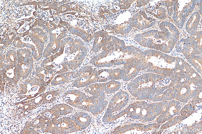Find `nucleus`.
Returning <instances> with one entry per match:
<instances>
[{
	"mask_svg": "<svg viewBox=\"0 0 202 134\" xmlns=\"http://www.w3.org/2000/svg\"><path fill=\"white\" fill-rule=\"evenodd\" d=\"M80 131L85 129L89 125L91 119L89 115L86 113L77 112L71 118Z\"/></svg>",
	"mask_w": 202,
	"mask_h": 134,
	"instance_id": "nucleus-7",
	"label": "nucleus"
},
{
	"mask_svg": "<svg viewBox=\"0 0 202 134\" xmlns=\"http://www.w3.org/2000/svg\"><path fill=\"white\" fill-rule=\"evenodd\" d=\"M73 110V108L65 104H60L56 105L53 108L46 110L47 111H53V114L56 115H66L71 112Z\"/></svg>",
	"mask_w": 202,
	"mask_h": 134,
	"instance_id": "nucleus-9",
	"label": "nucleus"
},
{
	"mask_svg": "<svg viewBox=\"0 0 202 134\" xmlns=\"http://www.w3.org/2000/svg\"><path fill=\"white\" fill-rule=\"evenodd\" d=\"M29 123V122H28V121H27V122H26V123Z\"/></svg>",
	"mask_w": 202,
	"mask_h": 134,
	"instance_id": "nucleus-12",
	"label": "nucleus"
},
{
	"mask_svg": "<svg viewBox=\"0 0 202 134\" xmlns=\"http://www.w3.org/2000/svg\"><path fill=\"white\" fill-rule=\"evenodd\" d=\"M108 102L99 97L86 95L79 108L87 110L94 115L100 114L106 107Z\"/></svg>",
	"mask_w": 202,
	"mask_h": 134,
	"instance_id": "nucleus-3",
	"label": "nucleus"
},
{
	"mask_svg": "<svg viewBox=\"0 0 202 134\" xmlns=\"http://www.w3.org/2000/svg\"><path fill=\"white\" fill-rule=\"evenodd\" d=\"M105 83L91 84L84 89L85 92L93 96L104 99Z\"/></svg>",
	"mask_w": 202,
	"mask_h": 134,
	"instance_id": "nucleus-8",
	"label": "nucleus"
},
{
	"mask_svg": "<svg viewBox=\"0 0 202 134\" xmlns=\"http://www.w3.org/2000/svg\"><path fill=\"white\" fill-rule=\"evenodd\" d=\"M76 78L72 83L76 87H85L99 82L98 71L91 66L85 67L78 71L73 78Z\"/></svg>",
	"mask_w": 202,
	"mask_h": 134,
	"instance_id": "nucleus-2",
	"label": "nucleus"
},
{
	"mask_svg": "<svg viewBox=\"0 0 202 134\" xmlns=\"http://www.w3.org/2000/svg\"><path fill=\"white\" fill-rule=\"evenodd\" d=\"M155 75L151 74L144 75L135 80L127 87L128 90L133 96L139 99L150 98Z\"/></svg>",
	"mask_w": 202,
	"mask_h": 134,
	"instance_id": "nucleus-1",
	"label": "nucleus"
},
{
	"mask_svg": "<svg viewBox=\"0 0 202 134\" xmlns=\"http://www.w3.org/2000/svg\"><path fill=\"white\" fill-rule=\"evenodd\" d=\"M66 94L69 95V98L66 100L67 102L73 107L78 108L83 101L86 96L84 93L74 90L67 91Z\"/></svg>",
	"mask_w": 202,
	"mask_h": 134,
	"instance_id": "nucleus-6",
	"label": "nucleus"
},
{
	"mask_svg": "<svg viewBox=\"0 0 202 134\" xmlns=\"http://www.w3.org/2000/svg\"><path fill=\"white\" fill-rule=\"evenodd\" d=\"M123 70L119 68L113 69H102L98 71L99 82H104L109 80L122 79Z\"/></svg>",
	"mask_w": 202,
	"mask_h": 134,
	"instance_id": "nucleus-5",
	"label": "nucleus"
},
{
	"mask_svg": "<svg viewBox=\"0 0 202 134\" xmlns=\"http://www.w3.org/2000/svg\"><path fill=\"white\" fill-rule=\"evenodd\" d=\"M75 73L74 72H71L58 75L54 79L51 84L55 85L64 83L74 78Z\"/></svg>",
	"mask_w": 202,
	"mask_h": 134,
	"instance_id": "nucleus-10",
	"label": "nucleus"
},
{
	"mask_svg": "<svg viewBox=\"0 0 202 134\" xmlns=\"http://www.w3.org/2000/svg\"><path fill=\"white\" fill-rule=\"evenodd\" d=\"M121 83L114 80H111L105 83V93L107 94L113 93L118 90L121 87Z\"/></svg>",
	"mask_w": 202,
	"mask_h": 134,
	"instance_id": "nucleus-11",
	"label": "nucleus"
},
{
	"mask_svg": "<svg viewBox=\"0 0 202 134\" xmlns=\"http://www.w3.org/2000/svg\"><path fill=\"white\" fill-rule=\"evenodd\" d=\"M129 100V96L126 92L121 91L117 93L110 101L107 110L103 116L106 117L124 107Z\"/></svg>",
	"mask_w": 202,
	"mask_h": 134,
	"instance_id": "nucleus-4",
	"label": "nucleus"
}]
</instances>
